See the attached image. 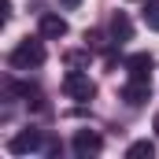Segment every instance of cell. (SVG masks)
<instances>
[{
    "instance_id": "cell-1",
    "label": "cell",
    "mask_w": 159,
    "mask_h": 159,
    "mask_svg": "<svg viewBox=\"0 0 159 159\" xmlns=\"http://www.w3.org/2000/svg\"><path fill=\"white\" fill-rule=\"evenodd\" d=\"M7 63H11L15 70H37L41 63H44V37H22L11 48Z\"/></svg>"
},
{
    "instance_id": "cell-2",
    "label": "cell",
    "mask_w": 159,
    "mask_h": 159,
    "mask_svg": "<svg viewBox=\"0 0 159 159\" xmlns=\"http://www.w3.org/2000/svg\"><path fill=\"white\" fill-rule=\"evenodd\" d=\"M63 93H67L70 100H78V104H89V100L96 96V81L89 78L85 70H67V78H63Z\"/></svg>"
},
{
    "instance_id": "cell-3",
    "label": "cell",
    "mask_w": 159,
    "mask_h": 159,
    "mask_svg": "<svg viewBox=\"0 0 159 159\" xmlns=\"http://www.w3.org/2000/svg\"><path fill=\"white\" fill-rule=\"evenodd\" d=\"M122 100H126L129 107H141L144 100H152V78H126Z\"/></svg>"
},
{
    "instance_id": "cell-4",
    "label": "cell",
    "mask_w": 159,
    "mask_h": 159,
    "mask_svg": "<svg viewBox=\"0 0 159 159\" xmlns=\"http://www.w3.org/2000/svg\"><path fill=\"white\" fill-rule=\"evenodd\" d=\"M70 148H74V156H81V159L100 156V148H104V137H100L96 129H78V133H74V141H70Z\"/></svg>"
},
{
    "instance_id": "cell-5",
    "label": "cell",
    "mask_w": 159,
    "mask_h": 159,
    "mask_svg": "<svg viewBox=\"0 0 159 159\" xmlns=\"http://www.w3.org/2000/svg\"><path fill=\"white\" fill-rule=\"evenodd\" d=\"M41 144H44V141H41V129H19V133L7 141V152H11V156H30V152H37Z\"/></svg>"
},
{
    "instance_id": "cell-6",
    "label": "cell",
    "mask_w": 159,
    "mask_h": 159,
    "mask_svg": "<svg viewBox=\"0 0 159 159\" xmlns=\"http://www.w3.org/2000/svg\"><path fill=\"white\" fill-rule=\"evenodd\" d=\"M37 34H41L44 41L67 37V19H63V15H56V11H44V15H41V22H37Z\"/></svg>"
},
{
    "instance_id": "cell-7",
    "label": "cell",
    "mask_w": 159,
    "mask_h": 159,
    "mask_svg": "<svg viewBox=\"0 0 159 159\" xmlns=\"http://www.w3.org/2000/svg\"><path fill=\"white\" fill-rule=\"evenodd\" d=\"M152 67H156V56H152V52L126 56V74H129V78H152Z\"/></svg>"
},
{
    "instance_id": "cell-8",
    "label": "cell",
    "mask_w": 159,
    "mask_h": 159,
    "mask_svg": "<svg viewBox=\"0 0 159 159\" xmlns=\"http://www.w3.org/2000/svg\"><path fill=\"white\" fill-rule=\"evenodd\" d=\"M129 37H133L129 15H126V11H115V15H111V41H115V44H126Z\"/></svg>"
},
{
    "instance_id": "cell-9",
    "label": "cell",
    "mask_w": 159,
    "mask_h": 159,
    "mask_svg": "<svg viewBox=\"0 0 159 159\" xmlns=\"http://www.w3.org/2000/svg\"><path fill=\"white\" fill-rule=\"evenodd\" d=\"M89 59H93V48H89V44H85V48H74V52H67V56H63V63H67L70 70H85V67H89Z\"/></svg>"
},
{
    "instance_id": "cell-10",
    "label": "cell",
    "mask_w": 159,
    "mask_h": 159,
    "mask_svg": "<svg viewBox=\"0 0 159 159\" xmlns=\"http://www.w3.org/2000/svg\"><path fill=\"white\" fill-rule=\"evenodd\" d=\"M7 93H11V96H26V100H41V89L34 81H11Z\"/></svg>"
},
{
    "instance_id": "cell-11",
    "label": "cell",
    "mask_w": 159,
    "mask_h": 159,
    "mask_svg": "<svg viewBox=\"0 0 159 159\" xmlns=\"http://www.w3.org/2000/svg\"><path fill=\"white\" fill-rule=\"evenodd\" d=\"M152 156H156V144L152 141H133L126 148V159H152Z\"/></svg>"
},
{
    "instance_id": "cell-12",
    "label": "cell",
    "mask_w": 159,
    "mask_h": 159,
    "mask_svg": "<svg viewBox=\"0 0 159 159\" xmlns=\"http://www.w3.org/2000/svg\"><path fill=\"white\" fill-rule=\"evenodd\" d=\"M141 15H144V26H148V30H156V34H159V0H148Z\"/></svg>"
},
{
    "instance_id": "cell-13",
    "label": "cell",
    "mask_w": 159,
    "mask_h": 159,
    "mask_svg": "<svg viewBox=\"0 0 159 159\" xmlns=\"http://www.w3.org/2000/svg\"><path fill=\"white\" fill-rule=\"evenodd\" d=\"M85 44H89V48H104L107 41H104V34H100V30H85Z\"/></svg>"
},
{
    "instance_id": "cell-14",
    "label": "cell",
    "mask_w": 159,
    "mask_h": 159,
    "mask_svg": "<svg viewBox=\"0 0 159 159\" xmlns=\"http://www.w3.org/2000/svg\"><path fill=\"white\" fill-rule=\"evenodd\" d=\"M59 4H63L67 11H74V7H81V0H59Z\"/></svg>"
},
{
    "instance_id": "cell-15",
    "label": "cell",
    "mask_w": 159,
    "mask_h": 159,
    "mask_svg": "<svg viewBox=\"0 0 159 159\" xmlns=\"http://www.w3.org/2000/svg\"><path fill=\"white\" fill-rule=\"evenodd\" d=\"M156 137H159V115H156Z\"/></svg>"
}]
</instances>
